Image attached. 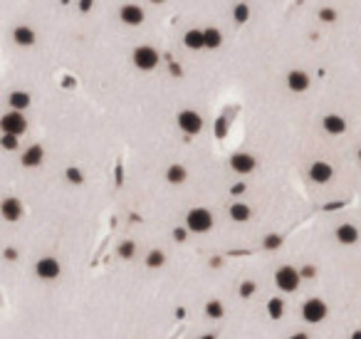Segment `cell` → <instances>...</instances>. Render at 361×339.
Returning a JSON list of instances; mask_svg holds the SVG:
<instances>
[{
    "label": "cell",
    "instance_id": "6da1fadb",
    "mask_svg": "<svg viewBox=\"0 0 361 339\" xmlns=\"http://www.w3.org/2000/svg\"><path fill=\"white\" fill-rule=\"evenodd\" d=\"M186 228L190 233H208L213 228V215L208 208H190L186 215Z\"/></svg>",
    "mask_w": 361,
    "mask_h": 339
},
{
    "label": "cell",
    "instance_id": "7a4b0ae2",
    "mask_svg": "<svg viewBox=\"0 0 361 339\" xmlns=\"http://www.w3.org/2000/svg\"><path fill=\"white\" fill-rule=\"evenodd\" d=\"M302 283V272L300 270H294V267H280L277 272H275V285L282 290V292H297V287Z\"/></svg>",
    "mask_w": 361,
    "mask_h": 339
},
{
    "label": "cell",
    "instance_id": "3957f363",
    "mask_svg": "<svg viewBox=\"0 0 361 339\" xmlns=\"http://www.w3.org/2000/svg\"><path fill=\"white\" fill-rule=\"evenodd\" d=\"M326 302L319 300V297H312V300H307L302 304V317L304 322H309V324H319V322H324V317H326Z\"/></svg>",
    "mask_w": 361,
    "mask_h": 339
},
{
    "label": "cell",
    "instance_id": "277c9868",
    "mask_svg": "<svg viewBox=\"0 0 361 339\" xmlns=\"http://www.w3.org/2000/svg\"><path fill=\"white\" fill-rule=\"evenodd\" d=\"M0 129H3V134L20 136V134H25V129H27V119L22 116V112H8V114H3V119H0Z\"/></svg>",
    "mask_w": 361,
    "mask_h": 339
},
{
    "label": "cell",
    "instance_id": "5b68a950",
    "mask_svg": "<svg viewBox=\"0 0 361 339\" xmlns=\"http://www.w3.org/2000/svg\"><path fill=\"white\" fill-rule=\"evenodd\" d=\"M134 65H136L139 70L149 72V70H153V67L158 65V52H156L153 47H149V45H141V47L134 50Z\"/></svg>",
    "mask_w": 361,
    "mask_h": 339
},
{
    "label": "cell",
    "instance_id": "8992f818",
    "mask_svg": "<svg viewBox=\"0 0 361 339\" xmlns=\"http://www.w3.org/2000/svg\"><path fill=\"white\" fill-rule=\"evenodd\" d=\"M178 127H181V132L186 134H198L203 129V119H201V114L193 112V109H186V112L178 114Z\"/></svg>",
    "mask_w": 361,
    "mask_h": 339
},
{
    "label": "cell",
    "instance_id": "52a82bcc",
    "mask_svg": "<svg viewBox=\"0 0 361 339\" xmlns=\"http://www.w3.org/2000/svg\"><path fill=\"white\" fill-rule=\"evenodd\" d=\"M35 272L42 280H55V278H59V263L55 258H42L35 265Z\"/></svg>",
    "mask_w": 361,
    "mask_h": 339
},
{
    "label": "cell",
    "instance_id": "ba28073f",
    "mask_svg": "<svg viewBox=\"0 0 361 339\" xmlns=\"http://www.w3.org/2000/svg\"><path fill=\"white\" fill-rule=\"evenodd\" d=\"M332 176H334V169L326 161H314L309 166V178L314 183H326V181H332Z\"/></svg>",
    "mask_w": 361,
    "mask_h": 339
},
{
    "label": "cell",
    "instance_id": "9c48e42d",
    "mask_svg": "<svg viewBox=\"0 0 361 339\" xmlns=\"http://www.w3.org/2000/svg\"><path fill=\"white\" fill-rule=\"evenodd\" d=\"M119 18H121L124 25H141L146 15H144V10H141L139 5H132V3H129V5H124V8L119 10Z\"/></svg>",
    "mask_w": 361,
    "mask_h": 339
},
{
    "label": "cell",
    "instance_id": "30bf717a",
    "mask_svg": "<svg viewBox=\"0 0 361 339\" xmlns=\"http://www.w3.org/2000/svg\"><path fill=\"white\" fill-rule=\"evenodd\" d=\"M255 166H257V161L250 153H235L230 159V169L238 171V173H250V171H255Z\"/></svg>",
    "mask_w": 361,
    "mask_h": 339
},
{
    "label": "cell",
    "instance_id": "8fae6325",
    "mask_svg": "<svg viewBox=\"0 0 361 339\" xmlns=\"http://www.w3.org/2000/svg\"><path fill=\"white\" fill-rule=\"evenodd\" d=\"M287 87H289L292 92H304V89L309 87V75H307L304 70H292V72L287 75Z\"/></svg>",
    "mask_w": 361,
    "mask_h": 339
},
{
    "label": "cell",
    "instance_id": "7c38bea8",
    "mask_svg": "<svg viewBox=\"0 0 361 339\" xmlns=\"http://www.w3.org/2000/svg\"><path fill=\"white\" fill-rule=\"evenodd\" d=\"M322 127H324V132L332 134V136H339V134L346 132V121H344V116H339V114H329V116H324Z\"/></svg>",
    "mask_w": 361,
    "mask_h": 339
},
{
    "label": "cell",
    "instance_id": "4fadbf2b",
    "mask_svg": "<svg viewBox=\"0 0 361 339\" xmlns=\"http://www.w3.org/2000/svg\"><path fill=\"white\" fill-rule=\"evenodd\" d=\"M0 213H3L5 221H20V215H22V203H20L18 198H5L3 206H0Z\"/></svg>",
    "mask_w": 361,
    "mask_h": 339
},
{
    "label": "cell",
    "instance_id": "5bb4252c",
    "mask_svg": "<svg viewBox=\"0 0 361 339\" xmlns=\"http://www.w3.org/2000/svg\"><path fill=\"white\" fill-rule=\"evenodd\" d=\"M337 240L342 245H354L359 240V230L356 226H351V223H342V226L337 228Z\"/></svg>",
    "mask_w": 361,
    "mask_h": 339
},
{
    "label": "cell",
    "instance_id": "9a60e30c",
    "mask_svg": "<svg viewBox=\"0 0 361 339\" xmlns=\"http://www.w3.org/2000/svg\"><path fill=\"white\" fill-rule=\"evenodd\" d=\"M42 159H45V151H42V146H38V144H35V146H30V149L22 153V159H20V161H22V166L35 169V166H40V164H42Z\"/></svg>",
    "mask_w": 361,
    "mask_h": 339
},
{
    "label": "cell",
    "instance_id": "2e32d148",
    "mask_svg": "<svg viewBox=\"0 0 361 339\" xmlns=\"http://www.w3.org/2000/svg\"><path fill=\"white\" fill-rule=\"evenodd\" d=\"M183 45H186L188 50H203V47H206V33H203V30H188V33L183 35Z\"/></svg>",
    "mask_w": 361,
    "mask_h": 339
},
{
    "label": "cell",
    "instance_id": "e0dca14e",
    "mask_svg": "<svg viewBox=\"0 0 361 339\" xmlns=\"http://www.w3.org/2000/svg\"><path fill=\"white\" fill-rule=\"evenodd\" d=\"M8 104L13 107V112H22V109L30 107V95L27 92H13L8 97Z\"/></svg>",
    "mask_w": 361,
    "mask_h": 339
},
{
    "label": "cell",
    "instance_id": "ac0fdd59",
    "mask_svg": "<svg viewBox=\"0 0 361 339\" xmlns=\"http://www.w3.org/2000/svg\"><path fill=\"white\" fill-rule=\"evenodd\" d=\"M186 169L181 166V164H173V166H169V171H166V178H169V183H173V186H178V183H183L186 181Z\"/></svg>",
    "mask_w": 361,
    "mask_h": 339
},
{
    "label": "cell",
    "instance_id": "d6986e66",
    "mask_svg": "<svg viewBox=\"0 0 361 339\" xmlns=\"http://www.w3.org/2000/svg\"><path fill=\"white\" fill-rule=\"evenodd\" d=\"M230 218H233L235 223H245L247 218H250V206H245V203H233V206H230Z\"/></svg>",
    "mask_w": 361,
    "mask_h": 339
},
{
    "label": "cell",
    "instance_id": "ffe728a7",
    "mask_svg": "<svg viewBox=\"0 0 361 339\" xmlns=\"http://www.w3.org/2000/svg\"><path fill=\"white\" fill-rule=\"evenodd\" d=\"M15 42L18 45H22V47H27V45H32L35 42V33L30 30V27H15Z\"/></svg>",
    "mask_w": 361,
    "mask_h": 339
},
{
    "label": "cell",
    "instance_id": "44dd1931",
    "mask_svg": "<svg viewBox=\"0 0 361 339\" xmlns=\"http://www.w3.org/2000/svg\"><path fill=\"white\" fill-rule=\"evenodd\" d=\"M267 315H270L272 320H282V315H285V302L280 300V297H272V300L267 302Z\"/></svg>",
    "mask_w": 361,
    "mask_h": 339
},
{
    "label": "cell",
    "instance_id": "7402d4cb",
    "mask_svg": "<svg viewBox=\"0 0 361 339\" xmlns=\"http://www.w3.org/2000/svg\"><path fill=\"white\" fill-rule=\"evenodd\" d=\"M203 33H206V47H208V50H218V47L223 45V35H220V30L208 27V30H203Z\"/></svg>",
    "mask_w": 361,
    "mask_h": 339
},
{
    "label": "cell",
    "instance_id": "603a6c76",
    "mask_svg": "<svg viewBox=\"0 0 361 339\" xmlns=\"http://www.w3.org/2000/svg\"><path fill=\"white\" fill-rule=\"evenodd\" d=\"M206 315H208L210 320H220V317L225 315V307H223V302H220V300L206 302Z\"/></svg>",
    "mask_w": 361,
    "mask_h": 339
},
{
    "label": "cell",
    "instance_id": "cb8c5ba5",
    "mask_svg": "<svg viewBox=\"0 0 361 339\" xmlns=\"http://www.w3.org/2000/svg\"><path fill=\"white\" fill-rule=\"evenodd\" d=\"M163 263H166V255H163L161 250H151V253L146 255V265L153 267V270H156V267H161Z\"/></svg>",
    "mask_w": 361,
    "mask_h": 339
},
{
    "label": "cell",
    "instance_id": "d4e9b609",
    "mask_svg": "<svg viewBox=\"0 0 361 339\" xmlns=\"http://www.w3.org/2000/svg\"><path fill=\"white\" fill-rule=\"evenodd\" d=\"M233 18H235V22H247V18H250V8H247L245 3H240V5H235V10H233Z\"/></svg>",
    "mask_w": 361,
    "mask_h": 339
},
{
    "label": "cell",
    "instance_id": "484cf974",
    "mask_svg": "<svg viewBox=\"0 0 361 339\" xmlns=\"http://www.w3.org/2000/svg\"><path fill=\"white\" fill-rule=\"evenodd\" d=\"M119 258H124V260H129V258H134V253H136V245L132 243V240H124V243H119Z\"/></svg>",
    "mask_w": 361,
    "mask_h": 339
},
{
    "label": "cell",
    "instance_id": "4316f807",
    "mask_svg": "<svg viewBox=\"0 0 361 339\" xmlns=\"http://www.w3.org/2000/svg\"><path fill=\"white\" fill-rule=\"evenodd\" d=\"M257 292V283H252V280H245V283L240 285V290H238V295L243 297V300H247V297H252Z\"/></svg>",
    "mask_w": 361,
    "mask_h": 339
},
{
    "label": "cell",
    "instance_id": "83f0119b",
    "mask_svg": "<svg viewBox=\"0 0 361 339\" xmlns=\"http://www.w3.org/2000/svg\"><path fill=\"white\" fill-rule=\"evenodd\" d=\"M18 139H20V136H13V134H3L0 144H3V149L13 151V149H18Z\"/></svg>",
    "mask_w": 361,
    "mask_h": 339
},
{
    "label": "cell",
    "instance_id": "f1b7e54d",
    "mask_svg": "<svg viewBox=\"0 0 361 339\" xmlns=\"http://www.w3.org/2000/svg\"><path fill=\"white\" fill-rule=\"evenodd\" d=\"M67 181H70V183H82V181H84V173L72 166V169H67Z\"/></svg>",
    "mask_w": 361,
    "mask_h": 339
},
{
    "label": "cell",
    "instance_id": "f546056e",
    "mask_svg": "<svg viewBox=\"0 0 361 339\" xmlns=\"http://www.w3.org/2000/svg\"><path fill=\"white\" fill-rule=\"evenodd\" d=\"M280 245H282V235H275V233H272V235H267V238H265V248H267V250H277Z\"/></svg>",
    "mask_w": 361,
    "mask_h": 339
},
{
    "label": "cell",
    "instance_id": "4dcf8cb0",
    "mask_svg": "<svg viewBox=\"0 0 361 339\" xmlns=\"http://www.w3.org/2000/svg\"><path fill=\"white\" fill-rule=\"evenodd\" d=\"M319 18H322L324 22H334V20H337V13H334L332 8H324L322 13H319Z\"/></svg>",
    "mask_w": 361,
    "mask_h": 339
},
{
    "label": "cell",
    "instance_id": "1f68e13d",
    "mask_svg": "<svg viewBox=\"0 0 361 339\" xmlns=\"http://www.w3.org/2000/svg\"><path fill=\"white\" fill-rule=\"evenodd\" d=\"M186 230H188V228H186ZM186 230H183V228H176V230H173V238H176L178 243H183V240H186Z\"/></svg>",
    "mask_w": 361,
    "mask_h": 339
},
{
    "label": "cell",
    "instance_id": "d6a6232c",
    "mask_svg": "<svg viewBox=\"0 0 361 339\" xmlns=\"http://www.w3.org/2000/svg\"><path fill=\"white\" fill-rule=\"evenodd\" d=\"M92 5H94V0H79V10H82V13H89Z\"/></svg>",
    "mask_w": 361,
    "mask_h": 339
},
{
    "label": "cell",
    "instance_id": "836d02e7",
    "mask_svg": "<svg viewBox=\"0 0 361 339\" xmlns=\"http://www.w3.org/2000/svg\"><path fill=\"white\" fill-rule=\"evenodd\" d=\"M230 191H233V196H240V193H245V183H235Z\"/></svg>",
    "mask_w": 361,
    "mask_h": 339
},
{
    "label": "cell",
    "instance_id": "e575fe53",
    "mask_svg": "<svg viewBox=\"0 0 361 339\" xmlns=\"http://www.w3.org/2000/svg\"><path fill=\"white\" fill-rule=\"evenodd\" d=\"M302 275H304V278H312V275H314V267H312V265H309V267H304Z\"/></svg>",
    "mask_w": 361,
    "mask_h": 339
},
{
    "label": "cell",
    "instance_id": "d590c367",
    "mask_svg": "<svg viewBox=\"0 0 361 339\" xmlns=\"http://www.w3.org/2000/svg\"><path fill=\"white\" fill-rule=\"evenodd\" d=\"M5 258H8V260H15V250L8 248V250H5Z\"/></svg>",
    "mask_w": 361,
    "mask_h": 339
},
{
    "label": "cell",
    "instance_id": "8d00e7d4",
    "mask_svg": "<svg viewBox=\"0 0 361 339\" xmlns=\"http://www.w3.org/2000/svg\"><path fill=\"white\" fill-rule=\"evenodd\" d=\"M289 339H309V337H307L304 332H297V334H292V337H289Z\"/></svg>",
    "mask_w": 361,
    "mask_h": 339
},
{
    "label": "cell",
    "instance_id": "74e56055",
    "mask_svg": "<svg viewBox=\"0 0 361 339\" xmlns=\"http://www.w3.org/2000/svg\"><path fill=\"white\" fill-rule=\"evenodd\" d=\"M351 339H361V329H359V332H354V334H351Z\"/></svg>",
    "mask_w": 361,
    "mask_h": 339
},
{
    "label": "cell",
    "instance_id": "f35d334b",
    "mask_svg": "<svg viewBox=\"0 0 361 339\" xmlns=\"http://www.w3.org/2000/svg\"><path fill=\"white\" fill-rule=\"evenodd\" d=\"M201 339H215V334H203Z\"/></svg>",
    "mask_w": 361,
    "mask_h": 339
},
{
    "label": "cell",
    "instance_id": "ab89813d",
    "mask_svg": "<svg viewBox=\"0 0 361 339\" xmlns=\"http://www.w3.org/2000/svg\"><path fill=\"white\" fill-rule=\"evenodd\" d=\"M151 3H163V0H151Z\"/></svg>",
    "mask_w": 361,
    "mask_h": 339
},
{
    "label": "cell",
    "instance_id": "60d3db41",
    "mask_svg": "<svg viewBox=\"0 0 361 339\" xmlns=\"http://www.w3.org/2000/svg\"><path fill=\"white\" fill-rule=\"evenodd\" d=\"M359 161H361V149H359Z\"/></svg>",
    "mask_w": 361,
    "mask_h": 339
}]
</instances>
